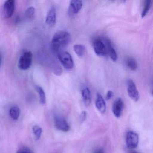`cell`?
<instances>
[{
  "label": "cell",
  "instance_id": "7a4b0ae2",
  "mask_svg": "<svg viewBox=\"0 0 153 153\" xmlns=\"http://www.w3.org/2000/svg\"><path fill=\"white\" fill-rule=\"evenodd\" d=\"M33 62V53L30 51L25 52L19 60L18 67L21 70H26L31 67Z\"/></svg>",
  "mask_w": 153,
  "mask_h": 153
},
{
  "label": "cell",
  "instance_id": "8fae6325",
  "mask_svg": "<svg viewBox=\"0 0 153 153\" xmlns=\"http://www.w3.org/2000/svg\"><path fill=\"white\" fill-rule=\"evenodd\" d=\"M123 108V102L122 99L118 98L114 102L113 106V113L117 118L120 117Z\"/></svg>",
  "mask_w": 153,
  "mask_h": 153
},
{
  "label": "cell",
  "instance_id": "9a60e30c",
  "mask_svg": "<svg viewBox=\"0 0 153 153\" xmlns=\"http://www.w3.org/2000/svg\"><path fill=\"white\" fill-rule=\"evenodd\" d=\"M125 63L127 68L132 71H135L137 68V61L132 57L127 58L125 60Z\"/></svg>",
  "mask_w": 153,
  "mask_h": 153
},
{
  "label": "cell",
  "instance_id": "30bf717a",
  "mask_svg": "<svg viewBox=\"0 0 153 153\" xmlns=\"http://www.w3.org/2000/svg\"><path fill=\"white\" fill-rule=\"evenodd\" d=\"M57 20L56 9L54 7H52L47 13L46 17V23L50 27L55 25Z\"/></svg>",
  "mask_w": 153,
  "mask_h": 153
},
{
  "label": "cell",
  "instance_id": "5b68a950",
  "mask_svg": "<svg viewBox=\"0 0 153 153\" xmlns=\"http://www.w3.org/2000/svg\"><path fill=\"white\" fill-rule=\"evenodd\" d=\"M139 136L138 134L133 131H129L126 136V144L128 148L135 149L138 145Z\"/></svg>",
  "mask_w": 153,
  "mask_h": 153
},
{
  "label": "cell",
  "instance_id": "484cf974",
  "mask_svg": "<svg viewBox=\"0 0 153 153\" xmlns=\"http://www.w3.org/2000/svg\"><path fill=\"white\" fill-rule=\"evenodd\" d=\"M1 55H0V65H1Z\"/></svg>",
  "mask_w": 153,
  "mask_h": 153
},
{
  "label": "cell",
  "instance_id": "8992f818",
  "mask_svg": "<svg viewBox=\"0 0 153 153\" xmlns=\"http://www.w3.org/2000/svg\"><path fill=\"white\" fill-rule=\"evenodd\" d=\"M127 85V92L129 96L133 101L137 102L139 99V94L133 80L131 79L128 80Z\"/></svg>",
  "mask_w": 153,
  "mask_h": 153
},
{
  "label": "cell",
  "instance_id": "44dd1931",
  "mask_svg": "<svg viewBox=\"0 0 153 153\" xmlns=\"http://www.w3.org/2000/svg\"><path fill=\"white\" fill-rule=\"evenodd\" d=\"M35 14V9L33 7H30L26 10L25 15L27 18L31 19L33 18Z\"/></svg>",
  "mask_w": 153,
  "mask_h": 153
},
{
  "label": "cell",
  "instance_id": "603a6c76",
  "mask_svg": "<svg viewBox=\"0 0 153 153\" xmlns=\"http://www.w3.org/2000/svg\"><path fill=\"white\" fill-rule=\"evenodd\" d=\"M17 153H32V152L29 149L24 148L18 150Z\"/></svg>",
  "mask_w": 153,
  "mask_h": 153
},
{
  "label": "cell",
  "instance_id": "52a82bcc",
  "mask_svg": "<svg viewBox=\"0 0 153 153\" xmlns=\"http://www.w3.org/2000/svg\"><path fill=\"white\" fill-rule=\"evenodd\" d=\"M93 46L95 53L98 56L103 57L105 56L107 53L105 45L101 40H96L94 42Z\"/></svg>",
  "mask_w": 153,
  "mask_h": 153
},
{
  "label": "cell",
  "instance_id": "277c9868",
  "mask_svg": "<svg viewBox=\"0 0 153 153\" xmlns=\"http://www.w3.org/2000/svg\"><path fill=\"white\" fill-rule=\"evenodd\" d=\"M54 121L55 127L59 130L67 132L70 129V126L64 117L56 114L54 116Z\"/></svg>",
  "mask_w": 153,
  "mask_h": 153
},
{
  "label": "cell",
  "instance_id": "7402d4cb",
  "mask_svg": "<svg viewBox=\"0 0 153 153\" xmlns=\"http://www.w3.org/2000/svg\"><path fill=\"white\" fill-rule=\"evenodd\" d=\"M87 118V112L85 111L82 112L80 116H79V120L81 123L85 122Z\"/></svg>",
  "mask_w": 153,
  "mask_h": 153
},
{
  "label": "cell",
  "instance_id": "7c38bea8",
  "mask_svg": "<svg viewBox=\"0 0 153 153\" xmlns=\"http://www.w3.org/2000/svg\"><path fill=\"white\" fill-rule=\"evenodd\" d=\"M95 105L97 109L101 113H105L106 111V106L105 101L100 94H97V95Z\"/></svg>",
  "mask_w": 153,
  "mask_h": 153
},
{
  "label": "cell",
  "instance_id": "4fadbf2b",
  "mask_svg": "<svg viewBox=\"0 0 153 153\" xmlns=\"http://www.w3.org/2000/svg\"><path fill=\"white\" fill-rule=\"evenodd\" d=\"M104 44L105 45V47H106L107 53H108L109 54L110 58L113 61H116L117 60L118 56H117V53H116L115 49L113 48L112 45L111 41L108 39H105Z\"/></svg>",
  "mask_w": 153,
  "mask_h": 153
},
{
  "label": "cell",
  "instance_id": "ac0fdd59",
  "mask_svg": "<svg viewBox=\"0 0 153 153\" xmlns=\"http://www.w3.org/2000/svg\"><path fill=\"white\" fill-rule=\"evenodd\" d=\"M20 113V109L17 106H13L10 110V117L15 120H17L18 119Z\"/></svg>",
  "mask_w": 153,
  "mask_h": 153
},
{
  "label": "cell",
  "instance_id": "9c48e42d",
  "mask_svg": "<svg viewBox=\"0 0 153 153\" xmlns=\"http://www.w3.org/2000/svg\"><path fill=\"white\" fill-rule=\"evenodd\" d=\"M83 7V2L79 0H72L70 3L68 12L70 15H76Z\"/></svg>",
  "mask_w": 153,
  "mask_h": 153
},
{
  "label": "cell",
  "instance_id": "2e32d148",
  "mask_svg": "<svg viewBox=\"0 0 153 153\" xmlns=\"http://www.w3.org/2000/svg\"><path fill=\"white\" fill-rule=\"evenodd\" d=\"M35 88L39 94L40 103L42 105L45 104L46 103V96L44 90L42 88L37 85L35 86Z\"/></svg>",
  "mask_w": 153,
  "mask_h": 153
},
{
  "label": "cell",
  "instance_id": "4316f807",
  "mask_svg": "<svg viewBox=\"0 0 153 153\" xmlns=\"http://www.w3.org/2000/svg\"><path fill=\"white\" fill-rule=\"evenodd\" d=\"M131 153H137V152H135V151H134V152H131Z\"/></svg>",
  "mask_w": 153,
  "mask_h": 153
},
{
  "label": "cell",
  "instance_id": "6da1fadb",
  "mask_svg": "<svg viewBox=\"0 0 153 153\" xmlns=\"http://www.w3.org/2000/svg\"><path fill=\"white\" fill-rule=\"evenodd\" d=\"M71 41V35L66 31L57 32L52 39L51 47L54 53L58 54L61 50L68 45Z\"/></svg>",
  "mask_w": 153,
  "mask_h": 153
},
{
  "label": "cell",
  "instance_id": "ffe728a7",
  "mask_svg": "<svg viewBox=\"0 0 153 153\" xmlns=\"http://www.w3.org/2000/svg\"><path fill=\"white\" fill-rule=\"evenodd\" d=\"M33 131L36 140H37L40 139L41 135H42V128L38 125H35L33 127Z\"/></svg>",
  "mask_w": 153,
  "mask_h": 153
},
{
  "label": "cell",
  "instance_id": "3957f363",
  "mask_svg": "<svg viewBox=\"0 0 153 153\" xmlns=\"http://www.w3.org/2000/svg\"><path fill=\"white\" fill-rule=\"evenodd\" d=\"M58 59L62 66L67 70H71L73 68L74 62L71 55L68 52L61 51L57 54Z\"/></svg>",
  "mask_w": 153,
  "mask_h": 153
},
{
  "label": "cell",
  "instance_id": "d4e9b609",
  "mask_svg": "<svg viewBox=\"0 0 153 153\" xmlns=\"http://www.w3.org/2000/svg\"><path fill=\"white\" fill-rule=\"evenodd\" d=\"M94 153H105L104 151L102 149H99L97 150Z\"/></svg>",
  "mask_w": 153,
  "mask_h": 153
},
{
  "label": "cell",
  "instance_id": "e0dca14e",
  "mask_svg": "<svg viewBox=\"0 0 153 153\" xmlns=\"http://www.w3.org/2000/svg\"><path fill=\"white\" fill-rule=\"evenodd\" d=\"M73 49H74V51L76 53V55L79 57L81 58L85 55L86 48L83 45H75L73 47Z\"/></svg>",
  "mask_w": 153,
  "mask_h": 153
},
{
  "label": "cell",
  "instance_id": "ba28073f",
  "mask_svg": "<svg viewBox=\"0 0 153 153\" xmlns=\"http://www.w3.org/2000/svg\"><path fill=\"white\" fill-rule=\"evenodd\" d=\"M15 9V1L14 0H7L3 7V10L6 18H9L13 16Z\"/></svg>",
  "mask_w": 153,
  "mask_h": 153
},
{
  "label": "cell",
  "instance_id": "cb8c5ba5",
  "mask_svg": "<svg viewBox=\"0 0 153 153\" xmlns=\"http://www.w3.org/2000/svg\"><path fill=\"white\" fill-rule=\"evenodd\" d=\"M113 95V92L111 90H109L107 92L106 96H105V99L106 100H109L111 98Z\"/></svg>",
  "mask_w": 153,
  "mask_h": 153
},
{
  "label": "cell",
  "instance_id": "5bb4252c",
  "mask_svg": "<svg viewBox=\"0 0 153 153\" xmlns=\"http://www.w3.org/2000/svg\"><path fill=\"white\" fill-rule=\"evenodd\" d=\"M82 96L85 105L89 106L92 102V96L89 88L85 87L82 89Z\"/></svg>",
  "mask_w": 153,
  "mask_h": 153
},
{
  "label": "cell",
  "instance_id": "d6986e66",
  "mask_svg": "<svg viewBox=\"0 0 153 153\" xmlns=\"http://www.w3.org/2000/svg\"><path fill=\"white\" fill-rule=\"evenodd\" d=\"M152 5V2L149 0H146L144 2V8L141 13V17L144 18L148 14Z\"/></svg>",
  "mask_w": 153,
  "mask_h": 153
}]
</instances>
